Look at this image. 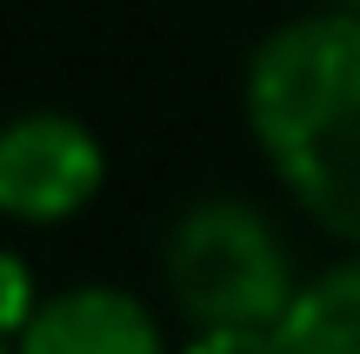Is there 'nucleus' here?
<instances>
[{
    "mask_svg": "<svg viewBox=\"0 0 360 354\" xmlns=\"http://www.w3.org/2000/svg\"><path fill=\"white\" fill-rule=\"evenodd\" d=\"M240 101L294 208L360 254V13L274 27L247 61Z\"/></svg>",
    "mask_w": 360,
    "mask_h": 354,
    "instance_id": "1",
    "label": "nucleus"
},
{
    "mask_svg": "<svg viewBox=\"0 0 360 354\" xmlns=\"http://www.w3.org/2000/svg\"><path fill=\"white\" fill-rule=\"evenodd\" d=\"M160 274L187 328H274L300 294L281 227L240 194H207L180 208Z\"/></svg>",
    "mask_w": 360,
    "mask_h": 354,
    "instance_id": "2",
    "label": "nucleus"
},
{
    "mask_svg": "<svg viewBox=\"0 0 360 354\" xmlns=\"http://www.w3.org/2000/svg\"><path fill=\"white\" fill-rule=\"evenodd\" d=\"M107 187V147L87 120L34 107L0 127V214L20 227H60Z\"/></svg>",
    "mask_w": 360,
    "mask_h": 354,
    "instance_id": "3",
    "label": "nucleus"
},
{
    "mask_svg": "<svg viewBox=\"0 0 360 354\" xmlns=\"http://www.w3.org/2000/svg\"><path fill=\"white\" fill-rule=\"evenodd\" d=\"M13 354H174L154 308L114 281H74L47 294Z\"/></svg>",
    "mask_w": 360,
    "mask_h": 354,
    "instance_id": "4",
    "label": "nucleus"
},
{
    "mask_svg": "<svg viewBox=\"0 0 360 354\" xmlns=\"http://www.w3.org/2000/svg\"><path fill=\"white\" fill-rule=\"evenodd\" d=\"M274 354H360V254L300 281L274 321Z\"/></svg>",
    "mask_w": 360,
    "mask_h": 354,
    "instance_id": "5",
    "label": "nucleus"
},
{
    "mask_svg": "<svg viewBox=\"0 0 360 354\" xmlns=\"http://www.w3.org/2000/svg\"><path fill=\"white\" fill-rule=\"evenodd\" d=\"M40 301H47V294H40V281H34V261L0 248V341H20L27 321L40 315Z\"/></svg>",
    "mask_w": 360,
    "mask_h": 354,
    "instance_id": "6",
    "label": "nucleus"
},
{
    "mask_svg": "<svg viewBox=\"0 0 360 354\" xmlns=\"http://www.w3.org/2000/svg\"><path fill=\"white\" fill-rule=\"evenodd\" d=\"M174 354H274V328H187Z\"/></svg>",
    "mask_w": 360,
    "mask_h": 354,
    "instance_id": "7",
    "label": "nucleus"
},
{
    "mask_svg": "<svg viewBox=\"0 0 360 354\" xmlns=\"http://www.w3.org/2000/svg\"><path fill=\"white\" fill-rule=\"evenodd\" d=\"M340 13H360V0H340Z\"/></svg>",
    "mask_w": 360,
    "mask_h": 354,
    "instance_id": "8",
    "label": "nucleus"
},
{
    "mask_svg": "<svg viewBox=\"0 0 360 354\" xmlns=\"http://www.w3.org/2000/svg\"><path fill=\"white\" fill-rule=\"evenodd\" d=\"M0 354H13V341H0Z\"/></svg>",
    "mask_w": 360,
    "mask_h": 354,
    "instance_id": "9",
    "label": "nucleus"
}]
</instances>
